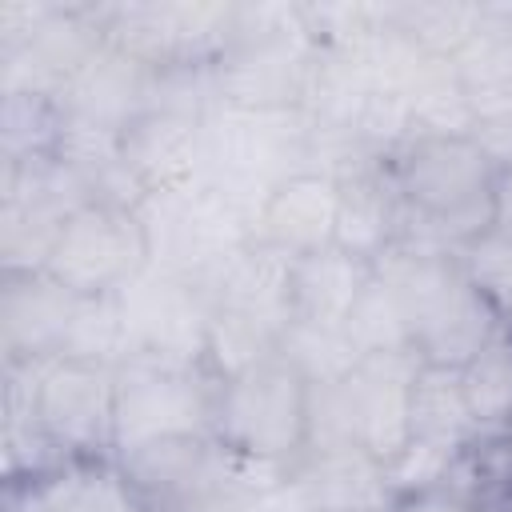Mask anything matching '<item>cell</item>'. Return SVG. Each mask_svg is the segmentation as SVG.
I'll list each match as a JSON object with an SVG mask.
<instances>
[{
    "label": "cell",
    "mask_w": 512,
    "mask_h": 512,
    "mask_svg": "<svg viewBox=\"0 0 512 512\" xmlns=\"http://www.w3.org/2000/svg\"><path fill=\"white\" fill-rule=\"evenodd\" d=\"M472 144L488 156V164L496 172H512V116L500 120H480L472 128Z\"/></svg>",
    "instance_id": "cell-21"
},
{
    "label": "cell",
    "mask_w": 512,
    "mask_h": 512,
    "mask_svg": "<svg viewBox=\"0 0 512 512\" xmlns=\"http://www.w3.org/2000/svg\"><path fill=\"white\" fill-rule=\"evenodd\" d=\"M296 496L304 512H384V504L392 500L384 488V464L360 448L316 456Z\"/></svg>",
    "instance_id": "cell-12"
},
{
    "label": "cell",
    "mask_w": 512,
    "mask_h": 512,
    "mask_svg": "<svg viewBox=\"0 0 512 512\" xmlns=\"http://www.w3.org/2000/svg\"><path fill=\"white\" fill-rule=\"evenodd\" d=\"M112 408H116V368L72 356L44 360L36 420L68 456L92 452L96 444L112 440Z\"/></svg>",
    "instance_id": "cell-7"
},
{
    "label": "cell",
    "mask_w": 512,
    "mask_h": 512,
    "mask_svg": "<svg viewBox=\"0 0 512 512\" xmlns=\"http://www.w3.org/2000/svg\"><path fill=\"white\" fill-rule=\"evenodd\" d=\"M336 204H340V176H332V172H292L260 204L256 240L292 256V260L308 256V252H320V248H332Z\"/></svg>",
    "instance_id": "cell-9"
},
{
    "label": "cell",
    "mask_w": 512,
    "mask_h": 512,
    "mask_svg": "<svg viewBox=\"0 0 512 512\" xmlns=\"http://www.w3.org/2000/svg\"><path fill=\"white\" fill-rule=\"evenodd\" d=\"M460 272L468 284L496 308L500 320H512V236L508 232H480L460 248Z\"/></svg>",
    "instance_id": "cell-19"
},
{
    "label": "cell",
    "mask_w": 512,
    "mask_h": 512,
    "mask_svg": "<svg viewBox=\"0 0 512 512\" xmlns=\"http://www.w3.org/2000/svg\"><path fill=\"white\" fill-rule=\"evenodd\" d=\"M396 512H476V504L452 488H432V492H416V496L396 500Z\"/></svg>",
    "instance_id": "cell-22"
},
{
    "label": "cell",
    "mask_w": 512,
    "mask_h": 512,
    "mask_svg": "<svg viewBox=\"0 0 512 512\" xmlns=\"http://www.w3.org/2000/svg\"><path fill=\"white\" fill-rule=\"evenodd\" d=\"M492 184L496 168L472 144L460 140H412L400 160V192L428 220L424 228L444 240H476L492 228Z\"/></svg>",
    "instance_id": "cell-1"
},
{
    "label": "cell",
    "mask_w": 512,
    "mask_h": 512,
    "mask_svg": "<svg viewBox=\"0 0 512 512\" xmlns=\"http://www.w3.org/2000/svg\"><path fill=\"white\" fill-rule=\"evenodd\" d=\"M412 436L456 448V452L480 440V428L460 388V368H440V364L420 360L416 380H412Z\"/></svg>",
    "instance_id": "cell-14"
},
{
    "label": "cell",
    "mask_w": 512,
    "mask_h": 512,
    "mask_svg": "<svg viewBox=\"0 0 512 512\" xmlns=\"http://www.w3.org/2000/svg\"><path fill=\"white\" fill-rule=\"evenodd\" d=\"M148 260L152 248L140 212L112 200H88L64 216L44 272L76 296H112L136 280Z\"/></svg>",
    "instance_id": "cell-4"
},
{
    "label": "cell",
    "mask_w": 512,
    "mask_h": 512,
    "mask_svg": "<svg viewBox=\"0 0 512 512\" xmlns=\"http://www.w3.org/2000/svg\"><path fill=\"white\" fill-rule=\"evenodd\" d=\"M80 296L48 272H8L4 280V360L16 356H60Z\"/></svg>",
    "instance_id": "cell-10"
},
{
    "label": "cell",
    "mask_w": 512,
    "mask_h": 512,
    "mask_svg": "<svg viewBox=\"0 0 512 512\" xmlns=\"http://www.w3.org/2000/svg\"><path fill=\"white\" fill-rule=\"evenodd\" d=\"M408 104H412V140H460L472 136L476 128L468 88L460 84L452 60L424 56L408 84Z\"/></svg>",
    "instance_id": "cell-15"
},
{
    "label": "cell",
    "mask_w": 512,
    "mask_h": 512,
    "mask_svg": "<svg viewBox=\"0 0 512 512\" xmlns=\"http://www.w3.org/2000/svg\"><path fill=\"white\" fill-rule=\"evenodd\" d=\"M400 232L392 188L376 172H348L340 176V204H336V228L332 248L376 264Z\"/></svg>",
    "instance_id": "cell-13"
},
{
    "label": "cell",
    "mask_w": 512,
    "mask_h": 512,
    "mask_svg": "<svg viewBox=\"0 0 512 512\" xmlns=\"http://www.w3.org/2000/svg\"><path fill=\"white\" fill-rule=\"evenodd\" d=\"M416 368H420L416 352L360 356L356 368L340 380L348 440L380 464L392 460L412 440V380H416Z\"/></svg>",
    "instance_id": "cell-6"
},
{
    "label": "cell",
    "mask_w": 512,
    "mask_h": 512,
    "mask_svg": "<svg viewBox=\"0 0 512 512\" xmlns=\"http://www.w3.org/2000/svg\"><path fill=\"white\" fill-rule=\"evenodd\" d=\"M492 228L512 236V172H496V184H492Z\"/></svg>",
    "instance_id": "cell-23"
},
{
    "label": "cell",
    "mask_w": 512,
    "mask_h": 512,
    "mask_svg": "<svg viewBox=\"0 0 512 512\" xmlns=\"http://www.w3.org/2000/svg\"><path fill=\"white\" fill-rule=\"evenodd\" d=\"M116 300H120L124 328H128V348H132L128 360H160V364L196 368V360L208 352L212 308L200 300L192 280L148 264L136 280H128L116 292Z\"/></svg>",
    "instance_id": "cell-5"
},
{
    "label": "cell",
    "mask_w": 512,
    "mask_h": 512,
    "mask_svg": "<svg viewBox=\"0 0 512 512\" xmlns=\"http://www.w3.org/2000/svg\"><path fill=\"white\" fill-rule=\"evenodd\" d=\"M216 400L196 368L124 360L116 368L112 444L128 456L164 440H204V432L216 428Z\"/></svg>",
    "instance_id": "cell-3"
},
{
    "label": "cell",
    "mask_w": 512,
    "mask_h": 512,
    "mask_svg": "<svg viewBox=\"0 0 512 512\" xmlns=\"http://www.w3.org/2000/svg\"><path fill=\"white\" fill-rule=\"evenodd\" d=\"M280 360H288L308 384H340L356 368V348L344 332V324H316V320H296L280 336Z\"/></svg>",
    "instance_id": "cell-18"
},
{
    "label": "cell",
    "mask_w": 512,
    "mask_h": 512,
    "mask_svg": "<svg viewBox=\"0 0 512 512\" xmlns=\"http://www.w3.org/2000/svg\"><path fill=\"white\" fill-rule=\"evenodd\" d=\"M504 436H508V444H512V428H508V432H504Z\"/></svg>",
    "instance_id": "cell-24"
},
{
    "label": "cell",
    "mask_w": 512,
    "mask_h": 512,
    "mask_svg": "<svg viewBox=\"0 0 512 512\" xmlns=\"http://www.w3.org/2000/svg\"><path fill=\"white\" fill-rule=\"evenodd\" d=\"M456 460H460L456 448H444V444H432V440H416L412 436L392 460H384V488H388L392 500L444 488L448 476H452V468H456Z\"/></svg>",
    "instance_id": "cell-20"
},
{
    "label": "cell",
    "mask_w": 512,
    "mask_h": 512,
    "mask_svg": "<svg viewBox=\"0 0 512 512\" xmlns=\"http://www.w3.org/2000/svg\"><path fill=\"white\" fill-rule=\"evenodd\" d=\"M460 388L480 436L512 428V332L508 328H500L460 368Z\"/></svg>",
    "instance_id": "cell-16"
},
{
    "label": "cell",
    "mask_w": 512,
    "mask_h": 512,
    "mask_svg": "<svg viewBox=\"0 0 512 512\" xmlns=\"http://www.w3.org/2000/svg\"><path fill=\"white\" fill-rule=\"evenodd\" d=\"M344 332L356 348V356H388V352H416L412 348V320L396 296V288L372 268V280L364 284L360 300L352 304Z\"/></svg>",
    "instance_id": "cell-17"
},
{
    "label": "cell",
    "mask_w": 512,
    "mask_h": 512,
    "mask_svg": "<svg viewBox=\"0 0 512 512\" xmlns=\"http://www.w3.org/2000/svg\"><path fill=\"white\" fill-rule=\"evenodd\" d=\"M216 432L224 448L280 464L308 444V380L280 352L228 376L216 400Z\"/></svg>",
    "instance_id": "cell-2"
},
{
    "label": "cell",
    "mask_w": 512,
    "mask_h": 512,
    "mask_svg": "<svg viewBox=\"0 0 512 512\" xmlns=\"http://www.w3.org/2000/svg\"><path fill=\"white\" fill-rule=\"evenodd\" d=\"M124 168L152 192H180L204 180V120L184 108H144L124 128Z\"/></svg>",
    "instance_id": "cell-8"
},
{
    "label": "cell",
    "mask_w": 512,
    "mask_h": 512,
    "mask_svg": "<svg viewBox=\"0 0 512 512\" xmlns=\"http://www.w3.org/2000/svg\"><path fill=\"white\" fill-rule=\"evenodd\" d=\"M368 280H372V264L340 248L296 256L292 260V316L316 320V324H344Z\"/></svg>",
    "instance_id": "cell-11"
}]
</instances>
